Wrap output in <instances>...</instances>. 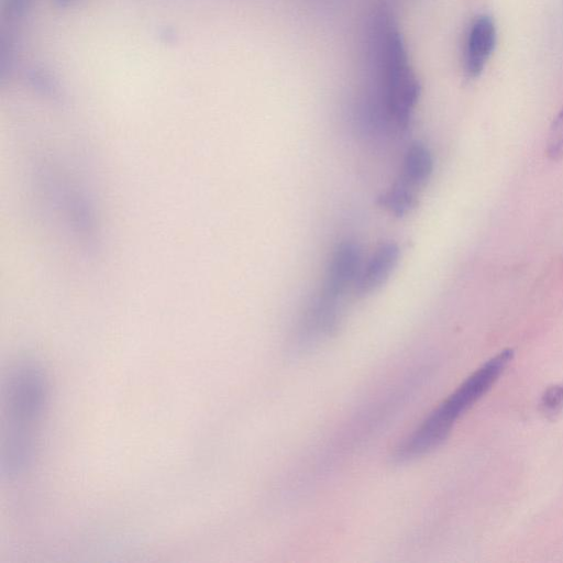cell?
I'll use <instances>...</instances> for the list:
<instances>
[{
    "label": "cell",
    "mask_w": 563,
    "mask_h": 563,
    "mask_svg": "<svg viewBox=\"0 0 563 563\" xmlns=\"http://www.w3.org/2000/svg\"><path fill=\"white\" fill-rule=\"evenodd\" d=\"M432 169L433 159L429 148L415 142L405 153L398 183L416 191L427 183Z\"/></svg>",
    "instance_id": "cell-7"
},
{
    "label": "cell",
    "mask_w": 563,
    "mask_h": 563,
    "mask_svg": "<svg viewBox=\"0 0 563 563\" xmlns=\"http://www.w3.org/2000/svg\"><path fill=\"white\" fill-rule=\"evenodd\" d=\"M399 258V247L395 242L382 243L371 255L355 282V292L360 296L371 294L380 287L390 276Z\"/></svg>",
    "instance_id": "cell-6"
},
{
    "label": "cell",
    "mask_w": 563,
    "mask_h": 563,
    "mask_svg": "<svg viewBox=\"0 0 563 563\" xmlns=\"http://www.w3.org/2000/svg\"><path fill=\"white\" fill-rule=\"evenodd\" d=\"M75 0H54L57 7L64 8L73 3Z\"/></svg>",
    "instance_id": "cell-11"
},
{
    "label": "cell",
    "mask_w": 563,
    "mask_h": 563,
    "mask_svg": "<svg viewBox=\"0 0 563 563\" xmlns=\"http://www.w3.org/2000/svg\"><path fill=\"white\" fill-rule=\"evenodd\" d=\"M512 356V350H504L476 369L398 444L394 457L408 461L438 448L455 421L495 384Z\"/></svg>",
    "instance_id": "cell-1"
},
{
    "label": "cell",
    "mask_w": 563,
    "mask_h": 563,
    "mask_svg": "<svg viewBox=\"0 0 563 563\" xmlns=\"http://www.w3.org/2000/svg\"><path fill=\"white\" fill-rule=\"evenodd\" d=\"M541 407L549 415H554L563 409V384L552 386L544 393Z\"/></svg>",
    "instance_id": "cell-10"
},
{
    "label": "cell",
    "mask_w": 563,
    "mask_h": 563,
    "mask_svg": "<svg viewBox=\"0 0 563 563\" xmlns=\"http://www.w3.org/2000/svg\"><path fill=\"white\" fill-rule=\"evenodd\" d=\"M496 43V27L488 15L477 16L467 33L464 48V70L468 77H477L484 70Z\"/></svg>",
    "instance_id": "cell-5"
},
{
    "label": "cell",
    "mask_w": 563,
    "mask_h": 563,
    "mask_svg": "<svg viewBox=\"0 0 563 563\" xmlns=\"http://www.w3.org/2000/svg\"><path fill=\"white\" fill-rule=\"evenodd\" d=\"M383 102L388 118L406 128L419 96L416 79L398 32L387 25L379 43Z\"/></svg>",
    "instance_id": "cell-2"
},
{
    "label": "cell",
    "mask_w": 563,
    "mask_h": 563,
    "mask_svg": "<svg viewBox=\"0 0 563 563\" xmlns=\"http://www.w3.org/2000/svg\"><path fill=\"white\" fill-rule=\"evenodd\" d=\"M378 205L394 216L402 217L416 207V191L397 181L378 197Z\"/></svg>",
    "instance_id": "cell-8"
},
{
    "label": "cell",
    "mask_w": 563,
    "mask_h": 563,
    "mask_svg": "<svg viewBox=\"0 0 563 563\" xmlns=\"http://www.w3.org/2000/svg\"><path fill=\"white\" fill-rule=\"evenodd\" d=\"M34 0H3L2 16L9 25H16L27 15Z\"/></svg>",
    "instance_id": "cell-9"
},
{
    "label": "cell",
    "mask_w": 563,
    "mask_h": 563,
    "mask_svg": "<svg viewBox=\"0 0 563 563\" xmlns=\"http://www.w3.org/2000/svg\"><path fill=\"white\" fill-rule=\"evenodd\" d=\"M43 384L38 371L30 365L21 367L13 380L11 426L9 437V467L19 470L29 457L34 422L42 409Z\"/></svg>",
    "instance_id": "cell-3"
},
{
    "label": "cell",
    "mask_w": 563,
    "mask_h": 563,
    "mask_svg": "<svg viewBox=\"0 0 563 563\" xmlns=\"http://www.w3.org/2000/svg\"><path fill=\"white\" fill-rule=\"evenodd\" d=\"M361 272V251L353 242H342L334 250L325 271L324 280L314 305L338 311V300L355 284Z\"/></svg>",
    "instance_id": "cell-4"
}]
</instances>
